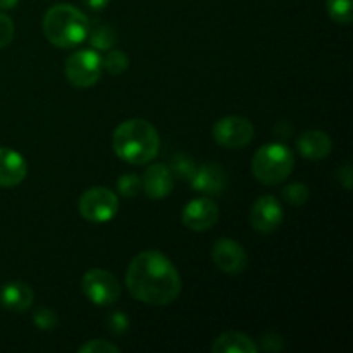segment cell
<instances>
[{
	"instance_id": "obj_1",
	"label": "cell",
	"mask_w": 353,
	"mask_h": 353,
	"mask_svg": "<svg viewBox=\"0 0 353 353\" xmlns=\"http://www.w3.org/2000/svg\"><path fill=\"white\" fill-rule=\"evenodd\" d=\"M126 286L138 302L164 307L181 293V278L164 254L147 250L138 254L128 265Z\"/></svg>"
},
{
	"instance_id": "obj_2",
	"label": "cell",
	"mask_w": 353,
	"mask_h": 353,
	"mask_svg": "<svg viewBox=\"0 0 353 353\" xmlns=\"http://www.w3.org/2000/svg\"><path fill=\"white\" fill-rule=\"evenodd\" d=\"M114 152L128 164L143 165L154 161L161 148L157 130L145 119H128L114 130Z\"/></svg>"
},
{
	"instance_id": "obj_3",
	"label": "cell",
	"mask_w": 353,
	"mask_h": 353,
	"mask_svg": "<svg viewBox=\"0 0 353 353\" xmlns=\"http://www.w3.org/2000/svg\"><path fill=\"white\" fill-rule=\"evenodd\" d=\"M43 34L59 48H72L88 37L90 19L69 3L52 6L43 16Z\"/></svg>"
},
{
	"instance_id": "obj_4",
	"label": "cell",
	"mask_w": 353,
	"mask_h": 353,
	"mask_svg": "<svg viewBox=\"0 0 353 353\" xmlns=\"http://www.w3.org/2000/svg\"><path fill=\"white\" fill-rule=\"evenodd\" d=\"M295 155L283 143H265L252 159V174L262 185H279L292 174Z\"/></svg>"
},
{
	"instance_id": "obj_5",
	"label": "cell",
	"mask_w": 353,
	"mask_h": 353,
	"mask_svg": "<svg viewBox=\"0 0 353 353\" xmlns=\"http://www.w3.org/2000/svg\"><path fill=\"white\" fill-rule=\"evenodd\" d=\"M64 72L68 81L76 88H90L102 74V57L97 50L83 48L71 54L65 61Z\"/></svg>"
},
{
	"instance_id": "obj_6",
	"label": "cell",
	"mask_w": 353,
	"mask_h": 353,
	"mask_svg": "<svg viewBox=\"0 0 353 353\" xmlns=\"http://www.w3.org/2000/svg\"><path fill=\"white\" fill-rule=\"evenodd\" d=\"M78 210L83 219L88 223H107L116 217L119 210V200L112 190L95 186L83 193L78 202Z\"/></svg>"
},
{
	"instance_id": "obj_7",
	"label": "cell",
	"mask_w": 353,
	"mask_h": 353,
	"mask_svg": "<svg viewBox=\"0 0 353 353\" xmlns=\"http://www.w3.org/2000/svg\"><path fill=\"white\" fill-rule=\"evenodd\" d=\"M81 290L86 299L99 307L112 305L121 296V285L116 276L105 269H90L81 279Z\"/></svg>"
},
{
	"instance_id": "obj_8",
	"label": "cell",
	"mask_w": 353,
	"mask_h": 353,
	"mask_svg": "<svg viewBox=\"0 0 353 353\" xmlns=\"http://www.w3.org/2000/svg\"><path fill=\"white\" fill-rule=\"evenodd\" d=\"M254 124L241 116L221 117L212 128V138L224 148H243L254 140Z\"/></svg>"
},
{
	"instance_id": "obj_9",
	"label": "cell",
	"mask_w": 353,
	"mask_h": 353,
	"mask_svg": "<svg viewBox=\"0 0 353 353\" xmlns=\"http://www.w3.org/2000/svg\"><path fill=\"white\" fill-rule=\"evenodd\" d=\"M283 205L276 196L262 195L250 209V224L257 233L269 234L278 230L283 223Z\"/></svg>"
},
{
	"instance_id": "obj_10",
	"label": "cell",
	"mask_w": 353,
	"mask_h": 353,
	"mask_svg": "<svg viewBox=\"0 0 353 353\" xmlns=\"http://www.w3.org/2000/svg\"><path fill=\"white\" fill-rule=\"evenodd\" d=\"M212 261L226 274H240L247 269L248 264L245 248L231 238H221L214 243Z\"/></svg>"
},
{
	"instance_id": "obj_11",
	"label": "cell",
	"mask_w": 353,
	"mask_h": 353,
	"mask_svg": "<svg viewBox=\"0 0 353 353\" xmlns=\"http://www.w3.org/2000/svg\"><path fill=\"white\" fill-rule=\"evenodd\" d=\"M181 219L188 230L207 231L219 219V207L210 199H195L186 203Z\"/></svg>"
},
{
	"instance_id": "obj_12",
	"label": "cell",
	"mask_w": 353,
	"mask_h": 353,
	"mask_svg": "<svg viewBox=\"0 0 353 353\" xmlns=\"http://www.w3.org/2000/svg\"><path fill=\"white\" fill-rule=\"evenodd\" d=\"M174 188V176L165 164H152L141 178V190L150 199H165Z\"/></svg>"
},
{
	"instance_id": "obj_13",
	"label": "cell",
	"mask_w": 353,
	"mask_h": 353,
	"mask_svg": "<svg viewBox=\"0 0 353 353\" xmlns=\"http://www.w3.org/2000/svg\"><path fill=\"white\" fill-rule=\"evenodd\" d=\"M28 165L23 155L12 148L0 147V186L14 188L26 178Z\"/></svg>"
},
{
	"instance_id": "obj_14",
	"label": "cell",
	"mask_w": 353,
	"mask_h": 353,
	"mask_svg": "<svg viewBox=\"0 0 353 353\" xmlns=\"http://www.w3.org/2000/svg\"><path fill=\"white\" fill-rule=\"evenodd\" d=\"M190 183H192L193 190L203 193V195H219L226 186V172L219 164L207 162V164L196 165V171Z\"/></svg>"
},
{
	"instance_id": "obj_15",
	"label": "cell",
	"mask_w": 353,
	"mask_h": 353,
	"mask_svg": "<svg viewBox=\"0 0 353 353\" xmlns=\"http://www.w3.org/2000/svg\"><path fill=\"white\" fill-rule=\"evenodd\" d=\"M296 148L300 155L309 161H323L333 150V141L330 134L321 130H309L303 131L296 140Z\"/></svg>"
},
{
	"instance_id": "obj_16",
	"label": "cell",
	"mask_w": 353,
	"mask_h": 353,
	"mask_svg": "<svg viewBox=\"0 0 353 353\" xmlns=\"http://www.w3.org/2000/svg\"><path fill=\"white\" fill-rule=\"evenodd\" d=\"M34 293L26 283L10 281L0 288V305L10 312H26L33 305Z\"/></svg>"
},
{
	"instance_id": "obj_17",
	"label": "cell",
	"mask_w": 353,
	"mask_h": 353,
	"mask_svg": "<svg viewBox=\"0 0 353 353\" xmlns=\"http://www.w3.org/2000/svg\"><path fill=\"white\" fill-rule=\"evenodd\" d=\"M210 350L212 353H257L259 347L248 334L228 331L214 340Z\"/></svg>"
},
{
	"instance_id": "obj_18",
	"label": "cell",
	"mask_w": 353,
	"mask_h": 353,
	"mask_svg": "<svg viewBox=\"0 0 353 353\" xmlns=\"http://www.w3.org/2000/svg\"><path fill=\"white\" fill-rule=\"evenodd\" d=\"M86 40H90L92 47L95 50H110L116 45V31L112 30V26L102 23L99 19L90 21V30Z\"/></svg>"
},
{
	"instance_id": "obj_19",
	"label": "cell",
	"mask_w": 353,
	"mask_h": 353,
	"mask_svg": "<svg viewBox=\"0 0 353 353\" xmlns=\"http://www.w3.org/2000/svg\"><path fill=\"white\" fill-rule=\"evenodd\" d=\"M169 171L172 172V176L183 181H190L193 178L196 171V164L192 157H188L186 154H176L172 155L171 161L168 164Z\"/></svg>"
},
{
	"instance_id": "obj_20",
	"label": "cell",
	"mask_w": 353,
	"mask_h": 353,
	"mask_svg": "<svg viewBox=\"0 0 353 353\" xmlns=\"http://www.w3.org/2000/svg\"><path fill=\"white\" fill-rule=\"evenodd\" d=\"M353 0H326V10L338 24H350L353 19Z\"/></svg>"
},
{
	"instance_id": "obj_21",
	"label": "cell",
	"mask_w": 353,
	"mask_h": 353,
	"mask_svg": "<svg viewBox=\"0 0 353 353\" xmlns=\"http://www.w3.org/2000/svg\"><path fill=\"white\" fill-rule=\"evenodd\" d=\"M128 65H130V59L123 50H117V48H110L102 57V69H105L110 74H121L126 71Z\"/></svg>"
},
{
	"instance_id": "obj_22",
	"label": "cell",
	"mask_w": 353,
	"mask_h": 353,
	"mask_svg": "<svg viewBox=\"0 0 353 353\" xmlns=\"http://www.w3.org/2000/svg\"><path fill=\"white\" fill-rule=\"evenodd\" d=\"M283 199L293 207H302L305 205L307 200H309V188H307L303 183H292V185L285 186V190L281 192Z\"/></svg>"
},
{
	"instance_id": "obj_23",
	"label": "cell",
	"mask_w": 353,
	"mask_h": 353,
	"mask_svg": "<svg viewBox=\"0 0 353 353\" xmlns=\"http://www.w3.org/2000/svg\"><path fill=\"white\" fill-rule=\"evenodd\" d=\"M117 192L126 199H133L141 192V178L133 172H126L117 179Z\"/></svg>"
},
{
	"instance_id": "obj_24",
	"label": "cell",
	"mask_w": 353,
	"mask_h": 353,
	"mask_svg": "<svg viewBox=\"0 0 353 353\" xmlns=\"http://www.w3.org/2000/svg\"><path fill=\"white\" fill-rule=\"evenodd\" d=\"M33 324L41 331H52L57 327L59 319L54 310L47 309V307H40L33 312Z\"/></svg>"
},
{
	"instance_id": "obj_25",
	"label": "cell",
	"mask_w": 353,
	"mask_h": 353,
	"mask_svg": "<svg viewBox=\"0 0 353 353\" xmlns=\"http://www.w3.org/2000/svg\"><path fill=\"white\" fill-rule=\"evenodd\" d=\"M105 326L110 333L116 334V336H121V334H124L130 330V321H128L126 314L121 312V310H116V312H110L105 317Z\"/></svg>"
},
{
	"instance_id": "obj_26",
	"label": "cell",
	"mask_w": 353,
	"mask_h": 353,
	"mask_svg": "<svg viewBox=\"0 0 353 353\" xmlns=\"http://www.w3.org/2000/svg\"><path fill=\"white\" fill-rule=\"evenodd\" d=\"M79 353H119L121 348L117 345L105 340H92L86 341L83 347H79Z\"/></svg>"
},
{
	"instance_id": "obj_27",
	"label": "cell",
	"mask_w": 353,
	"mask_h": 353,
	"mask_svg": "<svg viewBox=\"0 0 353 353\" xmlns=\"http://www.w3.org/2000/svg\"><path fill=\"white\" fill-rule=\"evenodd\" d=\"M14 38V23L7 14L0 12V48L7 47Z\"/></svg>"
},
{
	"instance_id": "obj_28",
	"label": "cell",
	"mask_w": 353,
	"mask_h": 353,
	"mask_svg": "<svg viewBox=\"0 0 353 353\" xmlns=\"http://www.w3.org/2000/svg\"><path fill=\"white\" fill-rule=\"evenodd\" d=\"M283 338L276 333H265L262 336V348L265 352H279L283 348Z\"/></svg>"
},
{
	"instance_id": "obj_29",
	"label": "cell",
	"mask_w": 353,
	"mask_h": 353,
	"mask_svg": "<svg viewBox=\"0 0 353 353\" xmlns=\"http://www.w3.org/2000/svg\"><path fill=\"white\" fill-rule=\"evenodd\" d=\"M338 174H340V181L343 183V186L347 190L352 188V165L350 164H345L343 168L338 171Z\"/></svg>"
},
{
	"instance_id": "obj_30",
	"label": "cell",
	"mask_w": 353,
	"mask_h": 353,
	"mask_svg": "<svg viewBox=\"0 0 353 353\" xmlns=\"http://www.w3.org/2000/svg\"><path fill=\"white\" fill-rule=\"evenodd\" d=\"M83 2H85V6L88 7V9L102 10V9H105L107 6H109L110 0H83Z\"/></svg>"
},
{
	"instance_id": "obj_31",
	"label": "cell",
	"mask_w": 353,
	"mask_h": 353,
	"mask_svg": "<svg viewBox=\"0 0 353 353\" xmlns=\"http://www.w3.org/2000/svg\"><path fill=\"white\" fill-rule=\"evenodd\" d=\"M17 2H19V0H0V9L2 10L14 9V7L17 6Z\"/></svg>"
}]
</instances>
